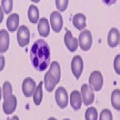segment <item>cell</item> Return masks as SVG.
Returning <instances> with one entry per match:
<instances>
[{
    "instance_id": "6da1fadb",
    "label": "cell",
    "mask_w": 120,
    "mask_h": 120,
    "mask_svg": "<svg viewBox=\"0 0 120 120\" xmlns=\"http://www.w3.org/2000/svg\"><path fill=\"white\" fill-rule=\"evenodd\" d=\"M30 60L31 64L37 71H43L50 64V47L43 39H38L35 42L30 50Z\"/></svg>"
},
{
    "instance_id": "7a4b0ae2",
    "label": "cell",
    "mask_w": 120,
    "mask_h": 120,
    "mask_svg": "<svg viewBox=\"0 0 120 120\" xmlns=\"http://www.w3.org/2000/svg\"><path fill=\"white\" fill-rule=\"evenodd\" d=\"M103 83V78L101 72L99 71H94L91 73L89 79V84L93 91H100L102 88Z\"/></svg>"
},
{
    "instance_id": "3957f363",
    "label": "cell",
    "mask_w": 120,
    "mask_h": 120,
    "mask_svg": "<svg viewBox=\"0 0 120 120\" xmlns=\"http://www.w3.org/2000/svg\"><path fill=\"white\" fill-rule=\"evenodd\" d=\"M92 35L90 30H83L79 35V44L83 51H88L92 45Z\"/></svg>"
},
{
    "instance_id": "277c9868",
    "label": "cell",
    "mask_w": 120,
    "mask_h": 120,
    "mask_svg": "<svg viewBox=\"0 0 120 120\" xmlns=\"http://www.w3.org/2000/svg\"><path fill=\"white\" fill-rule=\"evenodd\" d=\"M17 40L20 47H23L29 44L30 41V32L27 27L23 25L18 28Z\"/></svg>"
},
{
    "instance_id": "5b68a950",
    "label": "cell",
    "mask_w": 120,
    "mask_h": 120,
    "mask_svg": "<svg viewBox=\"0 0 120 120\" xmlns=\"http://www.w3.org/2000/svg\"><path fill=\"white\" fill-rule=\"evenodd\" d=\"M56 101L58 106L61 109L67 107L68 104V95L66 90L63 87H58L55 94Z\"/></svg>"
},
{
    "instance_id": "8992f818",
    "label": "cell",
    "mask_w": 120,
    "mask_h": 120,
    "mask_svg": "<svg viewBox=\"0 0 120 120\" xmlns=\"http://www.w3.org/2000/svg\"><path fill=\"white\" fill-rule=\"evenodd\" d=\"M81 94L83 102L86 105H89L94 101V93L87 84H83L81 87Z\"/></svg>"
},
{
    "instance_id": "52a82bcc",
    "label": "cell",
    "mask_w": 120,
    "mask_h": 120,
    "mask_svg": "<svg viewBox=\"0 0 120 120\" xmlns=\"http://www.w3.org/2000/svg\"><path fill=\"white\" fill-rule=\"evenodd\" d=\"M36 84L34 80L30 77L26 78L22 83V91L27 98L33 96L35 90L36 89Z\"/></svg>"
},
{
    "instance_id": "ba28073f",
    "label": "cell",
    "mask_w": 120,
    "mask_h": 120,
    "mask_svg": "<svg viewBox=\"0 0 120 120\" xmlns=\"http://www.w3.org/2000/svg\"><path fill=\"white\" fill-rule=\"evenodd\" d=\"M71 68L74 76L78 79L81 76L83 69V62L80 56H76L73 57L71 63Z\"/></svg>"
},
{
    "instance_id": "9c48e42d",
    "label": "cell",
    "mask_w": 120,
    "mask_h": 120,
    "mask_svg": "<svg viewBox=\"0 0 120 120\" xmlns=\"http://www.w3.org/2000/svg\"><path fill=\"white\" fill-rule=\"evenodd\" d=\"M50 22L53 30L56 33H60L63 27V17L61 13L53 11L50 15Z\"/></svg>"
},
{
    "instance_id": "30bf717a",
    "label": "cell",
    "mask_w": 120,
    "mask_h": 120,
    "mask_svg": "<svg viewBox=\"0 0 120 120\" xmlns=\"http://www.w3.org/2000/svg\"><path fill=\"white\" fill-rule=\"evenodd\" d=\"M3 109L5 114H11L15 112L17 107V98L15 95H11L4 99Z\"/></svg>"
},
{
    "instance_id": "8fae6325",
    "label": "cell",
    "mask_w": 120,
    "mask_h": 120,
    "mask_svg": "<svg viewBox=\"0 0 120 120\" xmlns=\"http://www.w3.org/2000/svg\"><path fill=\"white\" fill-rule=\"evenodd\" d=\"M64 42L66 47H68L69 52H74L77 49L78 41L77 39L74 38L71 32L69 30H67L64 36Z\"/></svg>"
},
{
    "instance_id": "7c38bea8",
    "label": "cell",
    "mask_w": 120,
    "mask_h": 120,
    "mask_svg": "<svg viewBox=\"0 0 120 120\" xmlns=\"http://www.w3.org/2000/svg\"><path fill=\"white\" fill-rule=\"evenodd\" d=\"M120 41V31L117 28H112L107 36V43L111 47H116Z\"/></svg>"
},
{
    "instance_id": "4fadbf2b",
    "label": "cell",
    "mask_w": 120,
    "mask_h": 120,
    "mask_svg": "<svg viewBox=\"0 0 120 120\" xmlns=\"http://www.w3.org/2000/svg\"><path fill=\"white\" fill-rule=\"evenodd\" d=\"M70 104L73 109L79 110L82 104V94L78 91H73L70 95Z\"/></svg>"
},
{
    "instance_id": "5bb4252c",
    "label": "cell",
    "mask_w": 120,
    "mask_h": 120,
    "mask_svg": "<svg viewBox=\"0 0 120 120\" xmlns=\"http://www.w3.org/2000/svg\"><path fill=\"white\" fill-rule=\"evenodd\" d=\"M38 30L39 34L41 37L46 38L49 35L50 27H49V22L46 18H41L39 20Z\"/></svg>"
},
{
    "instance_id": "9a60e30c",
    "label": "cell",
    "mask_w": 120,
    "mask_h": 120,
    "mask_svg": "<svg viewBox=\"0 0 120 120\" xmlns=\"http://www.w3.org/2000/svg\"><path fill=\"white\" fill-rule=\"evenodd\" d=\"M19 23V17L17 13L11 14L7 19L6 26L9 31L13 32L18 29Z\"/></svg>"
},
{
    "instance_id": "2e32d148",
    "label": "cell",
    "mask_w": 120,
    "mask_h": 120,
    "mask_svg": "<svg viewBox=\"0 0 120 120\" xmlns=\"http://www.w3.org/2000/svg\"><path fill=\"white\" fill-rule=\"evenodd\" d=\"M9 35L8 31L5 30H0V53H5L9 49Z\"/></svg>"
},
{
    "instance_id": "e0dca14e",
    "label": "cell",
    "mask_w": 120,
    "mask_h": 120,
    "mask_svg": "<svg viewBox=\"0 0 120 120\" xmlns=\"http://www.w3.org/2000/svg\"><path fill=\"white\" fill-rule=\"evenodd\" d=\"M45 88L49 92H52L55 89L56 86L58 83L55 77L49 71L45 73L44 76Z\"/></svg>"
},
{
    "instance_id": "ac0fdd59",
    "label": "cell",
    "mask_w": 120,
    "mask_h": 120,
    "mask_svg": "<svg viewBox=\"0 0 120 120\" xmlns=\"http://www.w3.org/2000/svg\"><path fill=\"white\" fill-rule=\"evenodd\" d=\"M73 24L75 28L83 30L86 27V17L83 13H77L73 17Z\"/></svg>"
},
{
    "instance_id": "d6986e66",
    "label": "cell",
    "mask_w": 120,
    "mask_h": 120,
    "mask_svg": "<svg viewBox=\"0 0 120 120\" xmlns=\"http://www.w3.org/2000/svg\"><path fill=\"white\" fill-rule=\"evenodd\" d=\"M27 16L31 23H37L39 19V12L38 8L34 5H31L28 9Z\"/></svg>"
},
{
    "instance_id": "ffe728a7",
    "label": "cell",
    "mask_w": 120,
    "mask_h": 120,
    "mask_svg": "<svg viewBox=\"0 0 120 120\" xmlns=\"http://www.w3.org/2000/svg\"><path fill=\"white\" fill-rule=\"evenodd\" d=\"M43 82H40L39 83L38 86L36 87V89L35 90L34 95H33V99H34V103L36 105H39L43 98Z\"/></svg>"
},
{
    "instance_id": "44dd1931",
    "label": "cell",
    "mask_w": 120,
    "mask_h": 120,
    "mask_svg": "<svg viewBox=\"0 0 120 120\" xmlns=\"http://www.w3.org/2000/svg\"><path fill=\"white\" fill-rule=\"evenodd\" d=\"M49 71L55 77L57 82L59 83L61 79V69L59 63L57 61H52Z\"/></svg>"
},
{
    "instance_id": "7402d4cb",
    "label": "cell",
    "mask_w": 120,
    "mask_h": 120,
    "mask_svg": "<svg viewBox=\"0 0 120 120\" xmlns=\"http://www.w3.org/2000/svg\"><path fill=\"white\" fill-rule=\"evenodd\" d=\"M112 105L116 109L120 111V90H113L112 94Z\"/></svg>"
},
{
    "instance_id": "603a6c76",
    "label": "cell",
    "mask_w": 120,
    "mask_h": 120,
    "mask_svg": "<svg viewBox=\"0 0 120 120\" xmlns=\"http://www.w3.org/2000/svg\"><path fill=\"white\" fill-rule=\"evenodd\" d=\"M86 120H98V113L95 107H91L87 109L85 115Z\"/></svg>"
},
{
    "instance_id": "cb8c5ba5",
    "label": "cell",
    "mask_w": 120,
    "mask_h": 120,
    "mask_svg": "<svg viewBox=\"0 0 120 120\" xmlns=\"http://www.w3.org/2000/svg\"><path fill=\"white\" fill-rule=\"evenodd\" d=\"M1 8L6 14L11 12L13 9V0H2Z\"/></svg>"
},
{
    "instance_id": "d4e9b609",
    "label": "cell",
    "mask_w": 120,
    "mask_h": 120,
    "mask_svg": "<svg viewBox=\"0 0 120 120\" xmlns=\"http://www.w3.org/2000/svg\"><path fill=\"white\" fill-rule=\"evenodd\" d=\"M12 87L9 82H5L3 85V97L4 99L12 95Z\"/></svg>"
},
{
    "instance_id": "484cf974",
    "label": "cell",
    "mask_w": 120,
    "mask_h": 120,
    "mask_svg": "<svg viewBox=\"0 0 120 120\" xmlns=\"http://www.w3.org/2000/svg\"><path fill=\"white\" fill-rule=\"evenodd\" d=\"M69 0H56V8L60 11H64L68 6Z\"/></svg>"
},
{
    "instance_id": "4316f807",
    "label": "cell",
    "mask_w": 120,
    "mask_h": 120,
    "mask_svg": "<svg viewBox=\"0 0 120 120\" xmlns=\"http://www.w3.org/2000/svg\"><path fill=\"white\" fill-rule=\"evenodd\" d=\"M112 113L109 109H103L99 116V120H112Z\"/></svg>"
},
{
    "instance_id": "83f0119b",
    "label": "cell",
    "mask_w": 120,
    "mask_h": 120,
    "mask_svg": "<svg viewBox=\"0 0 120 120\" xmlns=\"http://www.w3.org/2000/svg\"><path fill=\"white\" fill-rule=\"evenodd\" d=\"M113 67L116 72L118 75H120V54L117 55L113 61Z\"/></svg>"
},
{
    "instance_id": "f1b7e54d",
    "label": "cell",
    "mask_w": 120,
    "mask_h": 120,
    "mask_svg": "<svg viewBox=\"0 0 120 120\" xmlns=\"http://www.w3.org/2000/svg\"><path fill=\"white\" fill-rule=\"evenodd\" d=\"M5 67V57L4 56L0 55V71H2Z\"/></svg>"
},
{
    "instance_id": "f546056e",
    "label": "cell",
    "mask_w": 120,
    "mask_h": 120,
    "mask_svg": "<svg viewBox=\"0 0 120 120\" xmlns=\"http://www.w3.org/2000/svg\"><path fill=\"white\" fill-rule=\"evenodd\" d=\"M102 1H103V4H105V5H111L116 4L117 0H102Z\"/></svg>"
},
{
    "instance_id": "4dcf8cb0",
    "label": "cell",
    "mask_w": 120,
    "mask_h": 120,
    "mask_svg": "<svg viewBox=\"0 0 120 120\" xmlns=\"http://www.w3.org/2000/svg\"><path fill=\"white\" fill-rule=\"evenodd\" d=\"M4 10L0 6V23L2 22L3 19H4Z\"/></svg>"
},
{
    "instance_id": "1f68e13d",
    "label": "cell",
    "mask_w": 120,
    "mask_h": 120,
    "mask_svg": "<svg viewBox=\"0 0 120 120\" xmlns=\"http://www.w3.org/2000/svg\"><path fill=\"white\" fill-rule=\"evenodd\" d=\"M10 120H19V117L17 116H13Z\"/></svg>"
},
{
    "instance_id": "d6a6232c",
    "label": "cell",
    "mask_w": 120,
    "mask_h": 120,
    "mask_svg": "<svg viewBox=\"0 0 120 120\" xmlns=\"http://www.w3.org/2000/svg\"><path fill=\"white\" fill-rule=\"evenodd\" d=\"M31 1L33 2H35V3H39L40 1V0H31Z\"/></svg>"
},
{
    "instance_id": "836d02e7",
    "label": "cell",
    "mask_w": 120,
    "mask_h": 120,
    "mask_svg": "<svg viewBox=\"0 0 120 120\" xmlns=\"http://www.w3.org/2000/svg\"><path fill=\"white\" fill-rule=\"evenodd\" d=\"M48 120H56V118H54V117H50L49 119H48Z\"/></svg>"
},
{
    "instance_id": "e575fe53",
    "label": "cell",
    "mask_w": 120,
    "mask_h": 120,
    "mask_svg": "<svg viewBox=\"0 0 120 120\" xmlns=\"http://www.w3.org/2000/svg\"><path fill=\"white\" fill-rule=\"evenodd\" d=\"M1 99V87H0V100Z\"/></svg>"
},
{
    "instance_id": "d590c367",
    "label": "cell",
    "mask_w": 120,
    "mask_h": 120,
    "mask_svg": "<svg viewBox=\"0 0 120 120\" xmlns=\"http://www.w3.org/2000/svg\"><path fill=\"white\" fill-rule=\"evenodd\" d=\"M68 120V119H65V120Z\"/></svg>"
}]
</instances>
